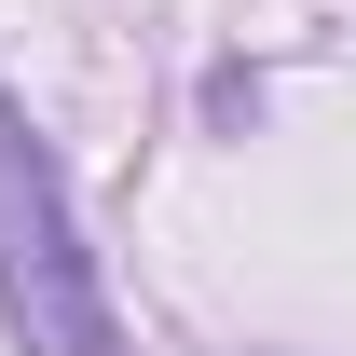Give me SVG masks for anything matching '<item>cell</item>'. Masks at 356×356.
<instances>
[{
	"instance_id": "1",
	"label": "cell",
	"mask_w": 356,
	"mask_h": 356,
	"mask_svg": "<svg viewBox=\"0 0 356 356\" xmlns=\"http://www.w3.org/2000/svg\"><path fill=\"white\" fill-rule=\"evenodd\" d=\"M0 329L28 356H110V288H96V247L69 220V178L14 110H0Z\"/></svg>"
}]
</instances>
